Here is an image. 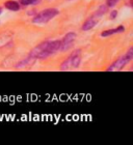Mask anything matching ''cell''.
<instances>
[{
    "label": "cell",
    "instance_id": "cell-1",
    "mask_svg": "<svg viewBox=\"0 0 133 145\" xmlns=\"http://www.w3.org/2000/svg\"><path fill=\"white\" fill-rule=\"evenodd\" d=\"M61 40H53V42H44L41 45L36 46L31 51L30 56L32 58L44 59L53 54L54 52L61 50Z\"/></svg>",
    "mask_w": 133,
    "mask_h": 145
},
{
    "label": "cell",
    "instance_id": "cell-2",
    "mask_svg": "<svg viewBox=\"0 0 133 145\" xmlns=\"http://www.w3.org/2000/svg\"><path fill=\"white\" fill-rule=\"evenodd\" d=\"M59 14L57 9L55 8H47L45 10H43L42 12H40L39 15L36 16L33 18L32 22L36 24H45L47 22H49L50 20L54 18L55 16H57Z\"/></svg>",
    "mask_w": 133,
    "mask_h": 145
},
{
    "label": "cell",
    "instance_id": "cell-3",
    "mask_svg": "<svg viewBox=\"0 0 133 145\" xmlns=\"http://www.w3.org/2000/svg\"><path fill=\"white\" fill-rule=\"evenodd\" d=\"M80 62V52L77 50L74 52L72 55H70V57L64 61V63L61 64V71H68L70 69H77Z\"/></svg>",
    "mask_w": 133,
    "mask_h": 145
},
{
    "label": "cell",
    "instance_id": "cell-4",
    "mask_svg": "<svg viewBox=\"0 0 133 145\" xmlns=\"http://www.w3.org/2000/svg\"><path fill=\"white\" fill-rule=\"evenodd\" d=\"M132 57H133V49L131 48L129 51H128V53L125 56H123V57H121L120 59H118V60L115 61V63L112 64L111 67H108L107 69V71H120V70H122L123 67L126 65V64L129 62V61L132 59Z\"/></svg>",
    "mask_w": 133,
    "mask_h": 145
},
{
    "label": "cell",
    "instance_id": "cell-5",
    "mask_svg": "<svg viewBox=\"0 0 133 145\" xmlns=\"http://www.w3.org/2000/svg\"><path fill=\"white\" fill-rule=\"evenodd\" d=\"M101 16L98 14L97 12H95V15L93 16V17H91V18H88L86 21H85V23L83 24V26H82V30H90V29H92V28H94L96 25H97L98 21H99V19Z\"/></svg>",
    "mask_w": 133,
    "mask_h": 145
},
{
    "label": "cell",
    "instance_id": "cell-6",
    "mask_svg": "<svg viewBox=\"0 0 133 145\" xmlns=\"http://www.w3.org/2000/svg\"><path fill=\"white\" fill-rule=\"evenodd\" d=\"M76 37V34L73 33V32H70L68 33L66 36H65V39L61 40V50H66V49H69L71 46L73 45V42H74V39Z\"/></svg>",
    "mask_w": 133,
    "mask_h": 145
},
{
    "label": "cell",
    "instance_id": "cell-7",
    "mask_svg": "<svg viewBox=\"0 0 133 145\" xmlns=\"http://www.w3.org/2000/svg\"><path fill=\"white\" fill-rule=\"evenodd\" d=\"M123 31H124V27L123 26H119L118 28H115V29H109V30L103 31L102 33H101V36L102 37H106V36L112 35V34L118 33V32H123Z\"/></svg>",
    "mask_w": 133,
    "mask_h": 145
},
{
    "label": "cell",
    "instance_id": "cell-8",
    "mask_svg": "<svg viewBox=\"0 0 133 145\" xmlns=\"http://www.w3.org/2000/svg\"><path fill=\"white\" fill-rule=\"evenodd\" d=\"M4 6H5L7 9H9V10H13V12H17V10L20 9V5H19V3L16 2V1H13V0L6 1V2L4 3Z\"/></svg>",
    "mask_w": 133,
    "mask_h": 145
},
{
    "label": "cell",
    "instance_id": "cell-9",
    "mask_svg": "<svg viewBox=\"0 0 133 145\" xmlns=\"http://www.w3.org/2000/svg\"><path fill=\"white\" fill-rule=\"evenodd\" d=\"M39 0H20V2L23 4V5H32V4H36L38 3Z\"/></svg>",
    "mask_w": 133,
    "mask_h": 145
},
{
    "label": "cell",
    "instance_id": "cell-10",
    "mask_svg": "<svg viewBox=\"0 0 133 145\" xmlns=\"http://www.w3.org/2000/svg\"><path fill=\"white\" fill-rule=\"evenodd\" d=\"M118 2H119V0H107V5L108 6H115Z\"/></svg>",
    "mask_w": 133,
    "mask_h": 145
},
{
    "label": "cell",
    "instance_id": "cell-11",
    "mask_svg": "<svg viewBox=\"0 0 133 145\" xmlns=\"http://www.w3.org/2000/svg\"><path fill=\"white\" fill-rule=\"evenodd\" d=\"M118 16V12H117V10H113V12H111V15H110V18L111 19H115V17Z\"/></svg>",
    "mask_w": 133,
    "mask_h": 145
},
{
    "label": "cell",
    "instance_id": "cell-12",
    "mask_svg": "<svg viewBox=\"0 0 133 145\" xmlns=\"http://www.w3.org/2000/svg\"><path fill=\"white\" fill-rule=\"evenodd\" d=\"M1 12H2V8H1V7H0V14H1Z\"/></svg>",
    "mask_w": 133,
    "mask_h": 145
}]
</instances>
